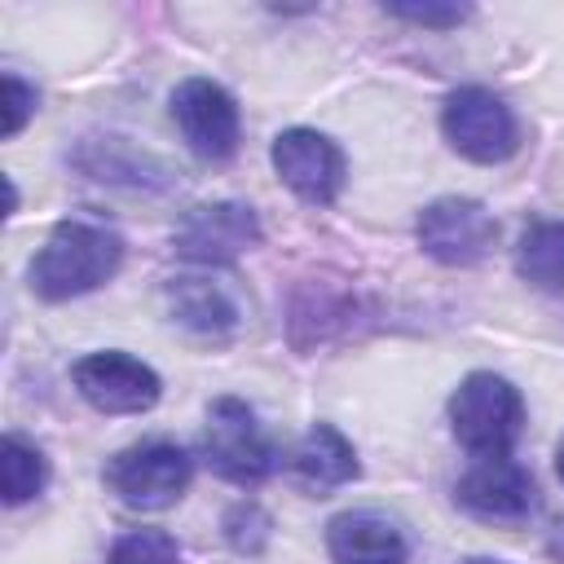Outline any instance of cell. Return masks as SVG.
<instances>
[{
    "label": "cell",
    "mask_w": 564,
    "mask_h": 564,
    "mask_svg": "<svg viewBox=\"0 0 564 564\" xmlns=\"http://www.w3.org/2000/svg\"><path fill=\"white\" fill-rule=\"evenodd\" d=\"M326 551L335 564H405L410 560V542L401 524L370 507L339 511L326 524Z\"/></svg>",
    "instance_id": "13"
},
{
    "label": "cell",
    "mask_w": 564,
    "mask_h": 564,
    "mask_svg": "<svg viewBox=\"0 0 564 564\" xmlns=\"http://www.w3.org/2000/svg\"><path fill=\"white\" fill-rule=\"evenodd\" d=\"M269 516H264V507L260 502H251V498H242V502H234L229 511H225V542L234 546V551H242V555H256L264 542H269Z\"/></svg>",
    "instance_id": "19"
},
{
    "label": "cell",
    "mask_w": 564,
    "mask_h": 564,
    "mask_svg": "<svg viewBox=\"0 0 564 564\" xmlns=\"http://www.w3.org/2000/svg\"><path fill=\"white\" fill-rule=\"evenodd\" d=\"M555 471H560V480H564V441H560V449H555Z\"/></svg>",
    "instance_id": "22"
},
{
    "label": "cell",
    "mask_w": 564,
    "mask_h": 564,
    "mask_svg": "<svg viewBox=\"0 0 564 564\" xmlns=\"http://www.w3.org/2000/svg\"><path fill=\"white\" fill-rule=\"evenodd\" d=\"M414 238L419 247L436 260V264H449V269H467L476 260L489 256V247L498 242V220L494 212L480 203V198H436L419 212V225H414Z\"/></svg>",
    "instance_id": "6"
},
{
    "label": "cell",
    "mask_w": 564,
    "mask_h": 564,
    "mask_svg": "<svg viewBox=\"0 0 564 564\" xmlns=\"http://www.w3.org/2000/svg\"><path fill=\"white\" fill-rule=\"evenodd\" d=\"M441 132L471 163H502L520 150V123H516L511 106L480 84H463L445 97Z\"/></svg>",
    "instance_id": "3"
},
{
    "label": "cell",
    "mask_w": 564,
    "mask_h": 564,
    "mask_svg": "<svg viewBox=\"0 0 564 564\" xmlns=\"http://www.w3.org/2000/svg\"><path fill=\"white\" fill-rule=\"evenodd\" d=\"M286 476L291 485H300L304 494H330L348 480L361 476V463H357V449L348 445V436L330 423H313L286 454Z\"/></svg>",
    "instance_id": "12"
},
{
    "label": "cell",
    "mask_w": 564,
    "mask_h": 564,
    "mask_svg": "<svg viewBox=\"0 0 564 564\" xmlns=\"http://www.w3.org/2000/svg\"><path fill=\"white\" fill-rule=\"evenodd\" d=\"M172 123L181 128L185 145L207 159V163H225L238 150L242 137V119H238V101L216 84V79H181L172 88Z\"/></svg>",
    "instance_id": "7"
},
{
    "label": "cell",
    "mask_w": 564,
    "mask_h": 564,
    "mask_svg": "<svg viewBox=\"0 0 564 564\" xmlns=\"http://www.w3.org/2000/svg\"><path fill=\"white\" fill-rule=\"evenodd\" d=\"M84 176L101 181V185H128V189H163L167 185V167L163 159H154L150 150H141L128 137H84L75 159H70Z\"/></svg>",
    "instance_id": "14"
},
{
    "label": "cell",
    "mask_w": 564,
    "mask_h": 564,
    "mask_svg": "<svg viewBox=\"0 0 564 564\" xmlns=\"http://www.w3.org/2000/svg\"><path fill=\"white\" fill-rule=\"evenodd\" d=\"M260 216L247 203H198L176 220L172 247L194 264H229L242 251L260 247Z\"/></svg>",
    "instance_id": "8"
},
{
    "label": "cell",
    "mask_w": 564,
    "mask_h": 564,
    "mask_svg": "<svg viewBox=\"0 0 564 564\" xmlns=\"http://www.w3.org/2000/svg\"><path fill=\"white\" fill-rule=\"evenodd\" d=\"M106 564H185L181 546L163 529H132L110 546Z\"/></svg>",
    "instance_id": "18"
},
{
    "label": "cell",
    "mask_w": 564,
    "mask_h": 564,
    "mask_svg": "<svg viewBox=\"0 0 564 564\" xmlns=\"http://www.w3.org/2000/svg\"><path fill=\"white\" fill-rule=\"evenodd\" d=\"M516 273L542 291H564V220H538L520 234Z\"/></svg>",
    "instance_id": "16"
},
{
    "label": "cell",
    "mask_w": 564,
    "mask_h": 564,
    "mask_svg": "<svg viewBox=\"0 0 564 564\" xmlns=\"http://www.w3.org/2000/svg\"><path fill=\"white\" fill-rule=\"evenodd\" d=\"M123 264V238L88 216H70L62 225H53V234L44 238V247L31 260V291L40 300H75L97 291L101 282H110Z\"/></svg>",
    "instance_id": "1"
},
{
    "label": "cell",
    "mask_w": 564,
    "mask_h": 564,
    "mask_svg": "<svg viewBox=\"0 0 564 564\" xmlns=\"http://www.w3.org/2000/svg\"><path fill=\"white\" fill-rule=\"evenodd\" d=\"M70 379H75L79 397L93 410H101V414H141L163 392V379L141 357L115 352V348L79 357L75 370H70Z\"/></svg>",
    "instance_id": "9"
},
{
    "label": "cell",
    "mask_w": 564,
    "mask_h": 564,
    "mask_svg": "<svg viewBox=\"0 0 564 564\" xmlns=\"http://www.w3.org/2000/svg\"><path fill=\"white\" fill-rule=\"evenodd\" d=\"M449 427L458 445L476 458L511 454L524 427V397L511 379L494 370H471L449 397Z\"/></svg>",
    "instance_id": "2"
},
{
    "label": "cell",
    "mask_w": 564,
    "mask_h": 564,
    "mask_svg": "<svg viewBox=\"0 0 564 564\" xmlns=\"http://www.w3.org/2000/svg\"><path fill=\"white\" fill-rule=\"evenodd\" d=\"M454 502L480 520H524L538 507V485H533V471L511 454L476 458L458 476Z\"/></svg>",
    "instance_id": "11"
},
{
    "label": "cell",
    "mask_w": 564,
    "mask_h": 564,
    "mask_svg": "<svg viewBox=\"0 0 564 564\" xmlns=\"http://www.w3.org/2000/svg\"><path fill=\"white\" fill-rule=\"evenodd\" d=\"M167 308L185 330H194L203 339H225L238 326V304L229 300L225 286H216L207 278H172Z\"/></svg>",
    "instance_id": "15"
},
{
    "label": "cell",
    "mask_w": 564,
    "mask_h": 564,
    "mask_svg": "<svg viewBox=\"0 0 564 564\" xmlns=\"http://www.w3.org/2000/svg\"><path fill=\"white\" fill-rule=\"evenodd\" d=\"M44 485H48V463H44L40 445L26 441V436H18V432H9L0 441V489H4V502L9 507H22Z\"/></svg>",
    "instance_id": "17"
},
{
    "label": "cell",
    "mask_w": 564,
    "mask_h": 564,
    "mask_svg": "<svg viewBox=\"0 0 564 564\" xmlns=\"http://www.w3.org/2000/svg\"><path fill=\"white\" fill-rule=\"evenodd\" d=\"M388 13L401 22H414V26H432V31H449L467 18L463 4H388Z\"/></svg>",
    "instance_id": "20"
},
{
    "label": "cell",
    "mask_w": 564,
    "mask_h": 564,
    "mask_svg": "<svg viewBox=\"0 0 564 564\" xmlns=\"http://www.w3.org/2000/svg\"><path fill=\"white\" fill-rule=\"evenodd\" d=\"M463 564H502V560H480V555H476V560H463Z\"/></svg>",
    "instance_id": "23"
},
{
    "label": "cell",
    "mask_w": 564,
    "mask_h": 564,
    "mask_svg": "<svg viewBox=\"0 0 564 564\" xmlns=\"http://www.w3.org/2000/svg\"><path fill=\"white\" fill-rule=\"evenodd\" d=\"M273 172L282 176V185L291 194H300L304 203H335L344 189V150L317 132V128H286L273 137Z\"/></svg>",
    "instance_id": "10"
},
{
    "label": "cell",
    "mask_w": 564,
    "mask_h": 564,
    "mask_svg": "<svg viewBox=\"0 0 564 564\" xmlns=\"http://www.w3.org/2000/svg\"><path fill=\"white\" fill-rule=\"evenodd\" d=\"M194 463L172 441H141L106 463V489L137 511H163L189 489Z\"/></svg>",
    "instance_id": "4"
},
{
    "label": "cell",
    "mask_w": 564,
    "mask_h": 564,
    "mask_svg": "<svg viewBox=\"0 0 564 564\" xmlns=\"http://www.w3.org/2000/svg\"><path fill=\"white\" fill-rule=\"evenodd\" d=\"M31 110H35V88L18 79L13 70H4V137H18Z\"/></svg>",
    "instance_id": "21"
},
{
    "label": "cell",
    "mask_w": 564,
    "mask_h": 564,
    "mask_svg": "<svg viewBox=\"0 0 564 564\" xmlns=\"http://www.w3.org/2000/svg\"><path fill=\"white\" fill-rule=\"evenodd\" d=\"M203 454H207L212 471L234 480V485H260L278 463L273 441L264 436L256 410L247 401H238V397H216L207 405Z\"/></svg>",
    "instance_id": "5"
}]
</instances>
